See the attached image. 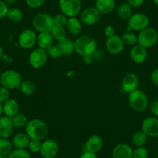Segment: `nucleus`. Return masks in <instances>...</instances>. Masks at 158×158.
Returning a JSON list of instances; mask_svg holds the SVG:
<instances>
[{"mask_svg": "<svg viewBox=\"0 0 158 158\" xmlns=\"http://www.w3.org/2000/svg\"><path fill=\"white\" fill-rule=\"evenodd\" d=\"M49 130L46 123L39 118H33L26 125V133L30 139L42 141L48 136Z\"/></svg>", "mask_w": 158, "mask_h": 158, "instance_id": "f257e3e1", "label": "nucleus"}, {"mask_svg": "<svg viewBox=\"0 0 158 158\" xmlns=\"http://www.w3.org/2000/svg\"><path fill=\"white\" fill-rule=\"evenodd\" d=\"M74 52L78 55L85 57L92 55L97 49V42L94 37L89 35L78 36L74 41Z\"/></svg>", "mask_w": 158, "mask_h": 158, "instance_id": "f03ea898", "label": "nucleus"}, {"mask_svg": "<svg viewBox=\"0 0 158 158\" xmlns=\"http://www.w3.org/2000/svg\"><path fill=\"white\" fill-rule=\"evenodd\" d=\"M128 102L130 106L135 112H143L148 106V97L143 91L136 89L129 94Z\"/></svg>", "mask_w": 158, "mask_h": 158, "instance_id": "7ed1b4c3", "label": "nucleus"}, {"mask_svg": "<svg viewBox=\"0 0 158 158\" xmlns=\"http://www.w3.org/2000/svg\"><path fill=\"white\" fill-rule=\"evenodd\" d=\"M22 76L15 70H7L2 72L0 76V84L9 90L17 89L20 88L22 83Z\"/></svg>", "mask_w": 158, "mask_h": 158, "instance_id": "20e7f679", "label": "nucleus"}, {"mask_svg": "<svg viewBox=\"0 0 158 158\" xmlns=\"http://www.w3.org/2000/svg\"><path fill=\"white\" fill-rule=\"evenodd\" d=\"M32 24L36 31L39 33L50 32L54 25V17L46 13H40L35 15Z\"/></svg>", "mask_w": 158, "mask_h": 158, "instance_id": "39448f33", "label": "nucleus"}, {"mask_svg": "<svg viewBox=\"0 0 158 158\" xmlns=\"http://www.w3.org/2000/svg\"><path fill=\"white\" fill-rule=\"evenodd\" d=\"M158 41V33L154 28L147 27L139 31L137 36V44L145 48L154 46Z\"/></svg>", "mask_w": 158, "mask_h": 158, "instance_id": "423d86ee", "label": "nucleus"}, {"mask_svg": "<svg viewBox=\"0 0 158 158\" xmlns=\"http://www.w3.org/2000/svg\"><path fill=\"white\" fill-rule=\"evenodd\" d=\"M59 8L68 17H75L81 10V0H59Z\"/></svg>", "mask_w": 158, "mask_h": 158, "instance_id": "0eeeda50", "label": "nucleus"}, {"mask_svg": "<svg viewBox=\"0 0 158 158\" xmlns=\"http://www.w3.org/2000/svg\"><path fill=\"white\" fill-rule=\"evenodd\" d=\"M150 23V19L146 14L142 13H134L128 20V26L130 29L135 31H141L147 27Z\"/></svg>", "mask_w": 158, "mask_h": 158, "instance_id": "6e6552de", "label": "nucleus"}, {"mask_svg": "<svg viewBox=\"0 0 158 158\" xmlns=\"http://www.w3.org/2000/svg\"><path fill=\"white\" fill-rule=\"evenodd\" d=\"M37 35L34 30L30 29H26L23 30L18 37V43L22 48L28 50L34 47L36 44Z\"/></svg>", "mask_w": 158, "mask_h": 158, "instance_id": "1a4fd4ad", "label": "nucleus"}, {"mask_svg": "<svg viewBox=\"0 0 158 158\" xmlns=\"http://www.w3.org/2000/svg\"><path fill=\"white\" fill-rule=\"evenodd\" d=\"M48 57V54L47 51L38 48L30 53V57H29V62L33 68L39 69L47 63Z\"/></svg>", "mask_w": 158, "mask_h": 158, "instance_id": "9d476101", "label": "nucleus"}, {"mask_svg": "<svg viewBox=\"0 0 158 158\" xmlns=\"http://www.w3.org/2000/svg\"><path fill=\"white\" fill-rule=\"evenodd\" d=\"M141 130L148 137H158V118L147 117L144 118L141 125Z\"/></svg>", "mask_w": 158, "mask_h": 158, "instance_id": "9b49d317", "label": "nucleus"}, {"mask_svg": "<svg viewBox=\"0 0 158 158\" xmlns=\"http://www.w3.org/2000/svg\"><path fill=\"white\" fill-rule=\"evenodd\" d=\"M81 22L87 26L96 24L101 18V13L95 7H88L81 13Z\"/></svg>", "mask_w": 158, "mask_h": 158, "instance_id": "f8f14e48", "label": "nucleus"}, {"mask_svg": "<svg viewBox=\"0 0 158 158\" xmlns=\"http://www.w3.org/2000/svg\"><path fill=\"white\" fill-rule=\"evenodd\" d=\"M58 144L53 139H46L41 143L40 153L43 158H55L58 153Z\"/></svg>", "mask_w": 158, "mask_h": 158, "instance_id": "ddd939ff", "label": "nucleus"}, {"mask_svg": "<svg viewBox=\"0 0 158 158\" xmlns=\"http://www.w3.org/2000/svg\"><path fill=\"white\" fill-rule=\"evenodd\" d=\"M106 47L108 52L111 54H118L123 51L124 43L122 37L115 34V36L107 38Z\"/></svg>", "mask_w": 158, "mask_h": 158, "instance_id": "4468645a", "label": "nucleus"}, {"mask_svg": "<svg viewBox=\"0 0 158 158\" xmlns=\"http://www.w3.org/2000/svg\"><path fill=\"white\" fill-rule=\"evenodd\" d=\"M139 77L134 73H128L124 76L122 81V89L127 93L130 94L138 89Z\"/></svg>", "mask_w": 158, "mask_h": 158, "instance_id": "2eb2a0df", "label": "nucleus"}, {"mask_svg": "<svg viewBox=\"0 0 158 158\" xmlns=\"http://www.w3.org/2000/svg\"><path fill=\"white\" fill-rule=\"evenodd\" d=\"M130 58L134 63L140 64L144 63L147 58V48L139 44H135L130 51Z\"/></svg>", "mask_w": 158, "mask_h": 158, "instance_id": "dca6fc26", "label": "nucleus"}, {"mask_svg": "<svg viewBox=\"0 0 158 158\" xmlns=\"http://www.w3.org/2000/svg\"><path fill=\"white\" fill-rule=\"evenodd\" d=\"M14 130L12 118L8 116L0 117V138H9Z\"/></svg>", "mask_w": 158, "mask_h": 158, "instance_id": "f3484780", "label": "nucleus"}, {"mask_svg": "<svg viewBox=\"0 0 158 158\" xmlns=\"http://www.w3.org/2000/svg\"><path fill=\"white\" fill-rule=\"evenodd\" d=\"M133 149L127 143H118L112 150L113 158H133Z\"/></svg>", "mask_w": 158, "mask_h": 158, "instance_id": "a211bd4d", "label": "nucleus"}, {"mask_svg": "<svg viewBox=\"0 0 158 158\" xmlns=\"http://www.w3.org/2000/svg\"><path fill=\"white\" fill-rule=\"evenodd\" d=\"M103 147V139L98 135H92L86 141V151L96 153L99 152Z\"/></svg>", "mask_w": 158, "mask_h": 158, "instance_id": "6ab92c4d", "label": "nucleus"}, {"mask_svg": "<svg viewBox=\"0 0 158 158\" xmlns=\"http://www.w3.org/2000/svg\"><path fill=\"white\" fill-rule=\"evenodd\" d=\"M54 39L50 32H42L37 36L36 44L40 48L47 51L54 45Z\"/></svg>", "mask_w": 158, "mask_h": 158, "instance_id": "aec40b11", "label": "nucleus"}, {"mask_svg": "<svg viewBox=\"0 0 158 158\" xmlns=\"http://www.w3.org/2000/svg\"><path fill=\"white\" fill-rule=\"evenodd\" d=\"M2 108H3V113L5 114L6 116L10 118H12L19 113V103L13 98H9L7 101L2 103Z\"/></svg>", "mask_w": 158, "mask_h": 158, "instance_id": "412c9836", "label": "nucleus"}, {"mask_svg": "<svg viewBox=\"0 0 158 158\" xmlns=\"http://www.w3.org/2000/svg\"><path fill=\"white\" fill-rule=\"evenodd\" d=\"M95 8L101 14H109L115 8V0H96Z\"/></svg>", "mask_w": 158, "mask_h": 158, "instance_id": "4be33fe9", "label": "nucleus"}, {"mask_svg": "<svg viewBox=\"0 0 158 158\" xmlns=\"http://www.w3.org/2000/svg\"><path fill=\"white\" fill-rule=\"evenodd\" d=\"M30 140L31 139L27 133H19L13 136L12 143L16 149H27Z\"/></svg>", "mask_w": 158, "mask_h": 158, "instance_id": "5701e85b", "label": "nucleus"}, {"mask_svg": "<svg viewBox=\"0 0 158 158\" xmlns=\"http://www.w3.org/2000/svg\"><path fill=\"white\" fill-rule=\"evenodd\" d=\"M57 46L62 56H70L74 51V42L69 38L66 37L60 41H57Z\"/></svg>", "mask_w": 158, "mask_h": 158, "instance_id": "b1692460", "label": "nucleus"}, {"mask_svg": "<svg viewBox=\"0 0 158 158\" xmlns=\"http://www.w3.org/2000/svg\"><path fill=\"white\" fill-rule=\"evenodd\" d=\"M67 30L72 35H78L82 30L81 22L76 17H69L66 24Z\"/></svg>", "mask_w": 158, "mask_h": 158, "instance_id": "393cba45", "label": "nucleus"}, {"mask_svg": "<svg viewBox=\"0 0 158 158\" xmlns=\"http://www.w3.org/2000/svg\"><path fill=\"white\" fill-rule=\"evenodd\" d=\"M117 15L118 18L122 20H129L133 15L132 7L128 3H123L118 6L117 10Z\"/></svg>", "mask_w": 158, "mask_h": 158, "instance_id": "a878e982", "label": "nucleus"}, {"mask_svg": "<svg viewBox=\"0 0 158 158\" xmlns=\"http://www.w3.org/2000/svg\"><path fill=\"white\" fill-rule=\"evenodd\" d=\"M50 33L52 35L53 38L56 40L57 41H60L61 40L66 38V29L64 27H61V26L56 25L54 23L52 28L50 30Z\"/></svg>", "mask_w": 158, "mask_h": 158, "instance_id": "bb28decb", "label": "nucleus"}, {"mask_svg": "<svg viewBox=\"0 0 158 158\" xmlns=\"http://www.w3.org/2000/svg\"><path fill=\"white\" fill-rule=\"evenodd\" d=\"M147 138H148V136L142 130H140V131L136 132V133H135L133 135V136H132V142L136 147H143L146 144V143H147Z\"/></svg>", "mask_w": 158, "mask_h": 158, "instance_id": "cd10ccee", "label": "nucleus"}, {"mask_svg": "<svg viewBox=\"0 0 158 158\" xmlns=\"http://www.w3.org/2000/svg\"><path fill=\"white\" fill-rule=\"evenodd\" d=\"M19 89H20L22 93L24 94V95H31L34 94V92H36V85H35L33 81L27 80V81H22Z\"/></svg>", "mask_w": 158, "mask_h": 158, "instance_id": "c85d7f7f", "label": "nucleus"}, {"mask_svg": "<svg viewBox=\"0 0 158 158\" xmlns=\"http://www.w3.org/2000/svg\"><path fill=\"white\" fill-rule=\"evenodd\" d=\"M6 16L10 20L13 22H20L23 18V13L22 10L18 8H10L9 9Z\"/></svg>", "mask_w": 158, "mask_h": 158, "instance_id": "c756f323", "label": "nucleus"}, {"mask_svg": "<svg viewBox=\"0 0 158 158\" xmlns=\"http://www.w3.org/2000/svg\"><path fill=\"white\" fill-rule=\"evenodd\" d=\"M13 143L8 138H0V154L9 155L13 150Z\"/></svg>", "mask_w": 158, "mask_h": 158, "instance_id": "7c9ffc66", "label": "nucleus"}, {"mask_svg": "<svg viewBox=\"0 0 158 158\" xmlns=\"http://www.w3.org/2000/svg\"><path fill=\"white\" fill-rule=\"evenodd\" d=\"M11 118L14 127H23L27 125V123H28L27 117L23 113L16 114V115L12 117Z\"/></svg>", "mask_w": 158, "mask_h": 158, "instance_id": "2f4dec72", "label": "nucleus"}, {"mask_svg": "<svg viewBox=\"0 0 158 158\" xmlns=\"http://www.w3.org/2000/svg\"><path fill=\"white\" fill-rule=\"evenodd\" d=\"M121 37H122L124 45L134 46L136 44H137V36L131 32H127Z\"/></svg>", "mask_w": 158, "mask_h": 158, "instance_id": "473e14b6", "label": "nucleus"}, {"mask_svg": "<svg viewBox=\"0 0 158 158\" xmlns=\"http://www.w3.org/2000/svg\"><path fill=\"white\" fill-rule=\"evenodd\" d=\"M9 158H31V155L26 149H15L9 154Z\"/></svg>", "mask_w": 158, "mask_h": 158, "instance_id": "72a5a7b5", "label": "nucleus"}, {"mask_svg": "<svg viewBox=\"0 0 158 158\" xmlns=\"http://www.w3.org/2000/svg\"><path fill=\"white\" fill-rule=\"evenodd\" d=\"M148 157V150L143 147H136L133 150V158H147Z\"/></svg>", "mask_w": 158, "mask_h": 158, "instance_id": "f704fd0d", "label": "nucleus"}, {"mask_svg": "<svg viewBox=\"0 0 158 158\" xmlns=\"http://www.w3.org/2000/svg\"><path fill=\"white\" fill-rule=\"evenodd\" d=\"M41 141L36 140V139H31L29 143L28 149L32 153H40V148H41Z\"/></svg>", "mask_w": 158, "mask_h": 158, "instance_id": "c9c22d12", "label": "nucleus"}, {"mask_svg": "<svg viewBox=\"0 0 158 158\" xmlns=\"http://www.w3.org/2000/svg\"><path fill=\"white\" fill-rule=\"evenodd\" d=\"M68 19V16H66L63 13H61V14H57L54 17V23L56 24V25L61 26V27H66Z\"/></svg>", "mask_w": 158, "mask_h": 158, "instance_id": "e433bc0d", "label": "nucleus"}, {"mask_svg": "<svg viewBox=\"0 0 158 158\" xmlns=\"http://www.w3.org/2000/svg\"><path fill=\"white\" fill-rule=\"evenodd\" d=\"M47 53H48V56L51 57L52 58H59V57H62L61 53L57 45H53L51 48H48L47 50Z\"/></svg>", "mask_w": 158, "mask_h": 158, "instance_id": "4c0bfd02", "label": "nucleus"}, {"mask_svg": "<svg viewBox=\"0 0 158 158\" xmlns=\"http://www.w3.org/2000/svg\"><path fill=\"white\" fill-rule=\"evenodd\" d=\"M10 97V92L8 89L1 86L0 87V102L4 103L9 99Z\"/></svg>", "mask_w": 158, "mask_h": 158, "instance_id": "58836bf2", "label": "nucleus"}, {"mask_svg": "<svg viewBox=\"0 0 158 158\" xmlns=\"http://www.w3.org/2000/svg\"><path fill=\"white\" fill-rule=\"evenodd\" d=\"M46 0H26L27 6L31 9H36L42 6Z\"/></svg>", "mask_w": 158, "mask_h": 158, "instance_id": "ea45409f", "label": "nucleus"}, {"mask_svg": "<svg viewBox=\"0 0 158 158\" xmlns=\"http://www.w3.org/2000/svg\"><path fill=\"white\" fill-rule=\"evenodd\" d=\"M9 7L8 5L6 3L5 1L0 0V19L6 16L7 13H8Z\"/></svg>", "mask_w": 158, "mask_h": 158, "instance_id": "a19ab883", "label": "nucleus"}, {"mask_svg": "<svg viewBox=\"0 0 158 158\" xmlns=\"http://www.w3.org/2000/svg\"><path fill=\"white\" fill-rule=\"evenodd\" d=\"M150 110L154 116L158 117V101H153L150 103Z\"/></svg>", "mask_w": 158, "mask_h": 158, "instance_id": "79ce46f5", "label": "nucleus"}, {"mask_svg": "<svg viewBox=\"0 0 158 158\" xmlns=\"http://www.w3.org/2000/svg\"><path fill=\"white\" fill-rule=\"evenodd\" d=\"M145 0H127V3L133 8H138L144 3Z\"/></svg>", "mask_w": 158, "mask_h": 158, "instance_id": "37998d69", "label": "nucleus"}, {"mask_svg": "<svg viewBox=\"0 0 158 158\" xmlns=\"http://www.w3.org/2000/svg\"><path fill=\"white\" fill-rule=\"evenodd\" d=\"M104 33L107 38L115 36V29H114V27H112V26H107V27L105 28Z\"/></svg>", "mask_w": 158, "mask_h": 158, "instance_id": "c03bdc74", "label": "nucleus"}, {"mask_svg": "<svg viewBox=\"0 0 158 158\" xmlns=\"http://www.w3.org/2000/svg\"><path fill=\"white\" fill-rule=\"evenodd\" d=\"M150 78L151 81L155 85L158 86V68H155L153 71H152L151 74H150Z\"/></svg>", "mask_w": 158, "mask_h": 158, "instance_id": "a18cd8bd", "label": "nucleus"}, {"mask_svg": "<svg viewBox=\"0 0 158 158\" xmlns=\"http://www.w3.org/2000/svg\"><path fill=\"white\" fill-rule=\"evenodd\" d=\"M79 158H98V156H97L96 153L85 151Z\"/></svg>", "mask_w": 158, "mask_h": 158, "instance_id": "49530a36", "label": "nucleus"}, {"mask_svg": "<svg viewBox=\"0 0 158 158\" xmlns=\"http://www.w3.org/2000/svg\"><path fill=\"white\" fill-rule=\"evenodd\" d=\"M5 2L7 5H13L17 2V0H5Z\"/></svg>", "mask_w": 158, "mask_h": 158, "instance_id": "de8ad7c7", "label": "nucleus"}, {"mask_svg": "<svg viewBox=\"0 0 158 158\" xmlns=\"http://www.w3.org/2000/svg\"><path fill=\"white\" fill-rule=\"evenodd\" d=\"M3 54H4V51H3V48L2 47L0 46V60L3 57Z\"/></svg>", "mask_w": 158, "mask_h": 158, "instance_id": "09e8293b", "label": "nucleus"}, {"mask_svg": "<svg viewBox=\"0 0 158 158\" xmlns=\"http://www.w3.org/2000/svg\"><path fill=\"white\" fill-rule=\"evenodd\" d=\"M2 113H3V108H2V103L0 102V117L2 116Z\"/></svg>", "mask_w": 158, "mask_h": 158, "instance_id": "8fccbe9b", "label": "nucleus"}, {"mask_svg": "<svg viewBox=\"0 0 158 158\" xmlns=\"http://www.w3.org/2000/svg\"><path fill=\"white\" fill-rule=\"evenodd\" d=\"M0 158H9V155L0 154Z\"/></svg>", "mask_w": 158, "mask_h": 158, "instance_id": "3c124183", "label": "nucleus"}, {"mask_svg": "<svg viewBox=\"0 0 158 158\" xmlns=\"http://www.w3.org/2000/svg\"><path fill=\"white\" fill-rule=\"evenodd\" d=\"M153 2H154L155 5L158 7V0H153Z\"/></svg>", "mask_w": 158, "mask_h": 158, "instance_id": "603ef678", "label": "nucleus"}]
</instances>
